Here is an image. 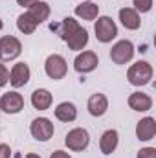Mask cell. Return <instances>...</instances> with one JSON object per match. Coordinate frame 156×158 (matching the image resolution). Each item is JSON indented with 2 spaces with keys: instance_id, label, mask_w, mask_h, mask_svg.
Wrapping results in <instances>:
<instances>
[{
  "instance_id": "obj_4",
  "label": "cell",
  "mask_w": 156,
  "mask_h": 158,
  "mask_svg": "<svg viewBox=\"0 0 156 158\" xmlns=\"http://www.w3.org/2000/svg\"><path fill=\"white\" fill-rule=\"evenodd\" d=\"M44 72H46L48 77L53 79V81L63 79L64 76H66V72H68L66 59H64L63 55H59V53H51V55H48L46 61H44Z\"/></svg>"
},
{
  "instance_id": "obj_27",
  "label": "cell",
  "mask_w": 156,
  "mask_h": 158,
  "mask_svg": "<svg viewBox=\"0 0 156 158\" xmlns=\"http://www.w3.org/2000/svg\"><path fill=\"white\" fill-rule=\"evenodd\" d=\"M39 0H17V4L18 6H22V7H30V6H33V4H37Z\"/></svg>"
},
{
  "instance_id": "obj_2",
  "label": "cell",
  "mask_w": 156,
  "mask_h": 158,
  "mask_svg": "<svg viewBox=\"0 0 156 158\" xmlns=\"http://www.w3.org/2000/svg\"><path fill=\"white\" fill-rule=\"evenodd\" d=\"M153 74H154V70H153L151 63H147V61H138V63L130 64V68H129V72H127V79H129V83H130L132 86H145V85L151 83Z\"/></svg>"
},
{
  "instance_id": "obj_29",
  "label": "cell",
  "mask_w": 156,
  "mask_h": 158,
  "mask_svg": "<svg viewBox=\"0 0 156 158\" xmlns=\"http://www.w3.org/2000/svg\"><path fill=\"white\" fill-rule=\"evenodd\" d=\"M2 28H4V20L0 19V31H2Z\"/></svg>"
},
{
  "instance_id": "obj_20",
  "label": "cell",
  "mask_w": 156,
  "mask_h": 158,
  "mask_svg": "<svg viewBox=\"0 0 156 158\" xmlns=\"http://www.w3.org/2000/svg\"><path fill=\"white\" fill-rule=\"evenodd\" d=\"M28 13L37 20V24H42L44 20H48V17H50L51 9H50V4H48V2L39 0L37 4H33V6H30V7H28Z\"/></svg>"
},
{
  "instance_id": "obj_30",
  "label": "cell",
  "mask_w": 156,
  "mask_h": 158,
  "mask_svg": "<svg viewBox=\"0 0 156 158\" xmlns=\"http://www.w3.org/2000/svg\"><path fill=\"white\" fill-rule=\"evenodd\" d=\"M83 2H92V0H83Z\"/></svg>"
},
{
  "instance_id": "obj_1",
  "label": "cell",
  "mask_w": 156,
  "mask_h": 158,
  "mask_svg": "<svg viewBox=\"0 0 156 158\" xmlns=\"http://www.w3.org/2000/svg\"><path fill=\"white\" fill-rule=\"evenodd\" d=\"M51 30L59 31L61 39L68 44L70 50L74 52H83V48L88 44V31L79 24L74 17H64L61 24H51Z\"/></svg>"
},
{
  "instance_id": "obj_23",
  "label": "cell",
  "mask_w": 156,
  "mask_h": 158,
  "mask_svg": "<svg viewBox=\"0 0 156 158\" xmlns=\"http://www.w3.org/2000/svg\"><path fill=\"white\" fill-rule=\"evenodd\" d=\"M136 158H156V149L154 147H143L138 151Z\"/></svg>"
},
{
  "instance_id": "obj_9",
  "label": "cell",
  "mask_w": 156,
  "mask_h": 158,
  "mask_svg": "<svg viewBox=\"0 0 156 158\" xmlns=\"http://www.w3.org/2000/svg\"><path fill=\"white\" fill-rule=\"evenodd\" d=\"M30 132L37 142H48L53 136L55 127L48 118H35L30 125Z\"/></svg>"
},
{
  "instance_id": "obj_10",
  "label": "cell",
  "mask_w": 156,
  "mask_h": 158,
  "mask_svg": "<svg viewBox=\"0 0 156 158\" xmlns=\"http://www.w3.org/2000/svg\"><path fill=\"white\" fill-rule=\"evenodd\" d=\"M22 109H24V98H22L17 90H11V92L4 94V96L0 98V112H6V114H18Z\"/></svg>"
},
{
  "instance_id": "obj_21",
  "label": "cell",
  "mask_w": 156,
  "mask_h": 158,
  "mask_svg": "<svg viewBox=\"0 0 156 158\" xmlns=\"http://www.w3.org/2000/svg\"><path fill=\"white\" fill-rule=\"evenodd\" d=\"M37 20L26 11V13H22V15H18V19H17V28H18V31L20 33H24V35H31V33H35V30H37Z\"/></svg>"
},
{
  "instance_id": "obj_26",
  "label": "cell",
  "mask_w": 156,
  "mask_h": 158,
  "mask_svg": "<svg viewBox=\"0 0 156 158\" xmlns=\"http://www.w3.org/2000/svg\"><path fill=\"white\" fill-rule=\"evenodd\" d=\"M50 158H72V156H70L68 153H64V151H61V149H59V151H53Z\"/></svg>"
},
{
  "instance_id": "obj_7",
  "label": "cell",
  "mask_w": 156,
  "mask_h": 158,
  "mask_svg": "<svg viewBox=\"0 0 156 158\" xmlns=\"http://www.w3.org/2000/svg\"><path fill=\"white\" fill-rule=\"evenodd\" d=\"M134 44L130 42L129 39H123V40H117L116 44L112 46L110 50V59L114 64H127L132 61L134 57Z\"/></svg>"
},
{
  "instance_id": "obj_25",
  "label": "cell",
  "mask_w": 156,
  "mask_h": 158,
  "mask_svg": "<svg viewBox=\"0 0 156 158\" xmlns=\"http://www.w3.org/2000/svg\"><path fill=\"white\" fill-rule=\"evenodd\" d=\"M0 158H11V147L7 143H0Z\"/></svg>"
},
{
  "instance_id": "obj_12",
  "label": "cell",
  "mask_w": 156,
  "mask_h": 158,
  "mask_svg": "<svg viewBox=\"0 0 156 158\" xmlns=\"http://www.w3.org/2000/svg\"><path fill=\"white\" fill-rule=\"evenodd\" d=\"M86 109H88V112H90L94 118H101V116H105L107 110H109V98H107L105 94H101V92H96V94H92V96L88 98Z\"/></svg>"
},
{
  "instance_id": "obj_6",
  "label": "cell",
  "mask_w": 156,
  "mask_h": 158,
  "mask_svg": "<svg viewBox=\"0 0 156 158\" xmlns=\"http://www.w3.org/2000/svg\"><path fill=\"white\" fill-rule=\"evenodd\" d=\"M20 53H22V44L17 37H13V35L0 37V61L2 63L15 61Z\"/></svg>"
},
{
  "instance_id": "obj_17",
  "label": "cell",
  "mask_w": 156,
  "mask_h": 158,
  "mask_svg": "<svg viewBox=\"0 0 156 158\" xmlns=\"http://www.w3.org/2000/svg\"><path fill=\"white\" fill-rule=\"evenodd\" d=\"M55 118L63 123H72L77 119V107L72 101H63L55 107Z\"/></svg>"
},
{
  "instance_id": "obj_3",
  "label": "cell",
  "mask_w": 156,
  "mask_h": 158,
  "mask_svg": "<svg viewBox=\"0 0 156 158\" xmlns=\"http://www.w3.org/2000/svg\"><path fill=\"white\" fill-rule=\"evenodd\" d=\"M94 31H96V39L99 42H103V44H109V42H112L117 37L116 22L110 17H107V15L97 17L96 24H94Z\"/></svg>"
},
{
  "instance_id": "obj_24",
  "label": "cell",
  "mask_w": 156,
  "mask_h": 158,
  "mask_svg": "<svg viewBox=\"0 0 156 158\" xmlns=\"http://www.w3.org/2000/svg\"><path fill=\"white\" fill-rule=\"evenodd\" d=\"M9 83V70L6 68V64L0 63V88H4Z\"/></svg>"
},
{
  "instance_id": "obj_28",
  "label": "cell",
  "mask_w": 156,
  "mask_h": 158,
  "mask_svg": "<svg viewBox=\"0 0 156 158\" xmlns=\"http://www.w3.org/2000/svg\"><path fill=\"white\" fill-rule=\"evenodd\" d=\"M24 158H40V156L37 155V153H30V155H26Z\"/></svg>"
},
{
  "instance_id": "obj_5",
  "label": "cell",
  "mask_w": 156,
  "mask_h": 158,
  "mask_svg": "<svg viewBox=\"0 0 156 158\" xmlns=\"http://www.w3.org/2000/svg\"><path fill=\"white\" fill-rule=\"evenodd\" d=\"M64 143L70 151L81 153L90 145V132L83 127H76V129L68 131V134L64 136Z\"/></svg>"
},
{
  "instance_id": "obj_15",
  "label": "cell",
  "mask_w": 156,
  "mask_h": 158,
  "mask_svg": "<svg viewBox=\"0 0 156 158\" xmlns=\"http://www.w3.org/2000/svg\"><path fill=\"white\" fill-rule=\"evenodd\" d=\"M129 107L136 112H147L153 109V98L145 92H132L129 96Z\"/></svg>"
},
{
  "instance_id": "obj_11",
  "label": "cell",
  "mask_w": 156,
  "mask_h": 158,
  "mask_svg": "<svg viewBox=\"0 0 156 158\" xmlns=\"http://www.w3.org/2000/svg\"><path fill=\"white\" fill-rule=\"evenodd\" d=\"M30 77H31V70L26 63H17L9 70V85L13 88H20V86L28 85Z\"/></svg>"
},
{
  "instance_id": "obj_16",
  "label": "cell",
  "mask_w": 156,
  "mask_h": 158,
  "mask_svg": "<svg viewBox=\"0 0 156 158\" xmlns=\"http://www.w3.org/2000/svg\"><path fill=\"white\" fill-rule=\"evenodd\" d=\"M117 143H119V134H117L116 129H109L101 134L99 138V151L103 155H112L117 149Z\"/></svg>"
},
{
  "instance_id": "obj_19",
  "label": "cell",
  "mask_w": 156,
  "mask_h": 158,
  "mask_svg": "<svg viewBox=\"0 0 156 158\" xmlns=\"http://www.w3.org/2000/svg\"><path fill=\"white\" fill-rule=\"evenodd\" d=\"M74 13L81 20H96L99 17V6L94 2H83V4L76 6Z\"/></svg>"
},
{
  "instance_id": "obj_13",
  "label": "cell",
  "mask_w": 156,
  "mask_h": 158,
  "mask_svg": "<svg viewBox=\"0 0 156 158\" xmlns=\"http://www.w3.org/2000/svg\"><path fill=\"white\" fill-rule=\"evenodd\" d=\"M156 136V119L147 116L136 123V138L140 142H151Z\"/></svg>"
},
{
  "instance_id": "obj_18",
  "label": "cell",
  "mask_w": 156,
  "mask_h": 158,
  "mask_svg": "<svg viewBox=\"0 0 156 158\" xmlns=\"http://www.w3.org/2000/svg\"><path fill=\"white\" fill-rule=\"evenodd\" d=\"M51 101H53V96L48 88H37L31 94V105L37 110H48L51 107Z\"/></svg>"
},
{
  "instance_id": "obj_8",
  "label": "cell",
  "mask_w": 156,
  "mask_h": 158,
  "mask_svg": "<svg viewBox=\"0 0 156 158\" xmlns=\"http://www.w3.org/2000/svg\"><path fill=\"white\" fill-rule=\"evenodd\" d=\"M97 64H99V57L92 50L79 52L77 57L74 59V70L77 74H90V72H94L97 68Z\"/></svg>"
},
{
  "instance_id": "obj_22",
  "label": "cell",
  "mask_w": 156,
  "mask_h": 158,
  "mask_svg": "<svg viewBox=\"0 0 156 158\" xmlns=\"http://www.w3.org/2000/svg\"><path fill=\"white\" fill-rule=\"evenodd\" d=\"M132 6L138 13H149L153 9V0H132Z\"/></svg>"
},
{
  "instance_id": "obj_14",
  "label": "cell",
  "mask_w": 156,
  "mask_h": 158,
  "mask_svg": "<svg viewBox=\"0 0 156 158\" xmlns=\"http://www.w3.org/2000/svg\"><path fill=\"white\" fill-rule=\"evenodd\" d=\"M119 22L125 30L129 31H134V30H140L142 26V17L136 9L132 7H121L119 9Z\"/></svg>"
}]
</instances>
